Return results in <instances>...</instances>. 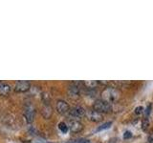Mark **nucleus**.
Segmentation results:
<instances>
[{"mask_svg":"<svg viewBox=\"0 0 153 143\" xmlns=\"http://www.w3.org/2000/svg\"><path fill=\"white\" fill-rule=\"evenodd\" d=\"M59 129L60 130L61 133H66L67 132H68V126L66 125V123L65 122H59Z\"/></svg>","mask_w":153,"mask_h":143,"instance_id":"nucleus-14","label":"nucleus"},{"mask_svg":"<svg viewBox=\"0 0 153 143\" xmlns=\"http://www.w3.org/2000/svg\"><path fill=\"white\" fill-rule=\"evenodd\" d=\"M41 114H42V116L44 118H46V119L50 118L51 116H52V108L50 107V105H46L45 104V106L42 108Z\"/></svg>","mask_w":153,"mask_h":143,"instance_id":"nucleus-11","label":"nucleus"},{"mask_svg":"<svg viewBox=\"0 0 153 143\" xmlns=\"http://www.w3.org/2000/svg\"><path fill=\"white\" fill-rule=\"evenodd\" d=\"M150 111H151V104L149 103V104H148V106L146 107V116L148 117V116H149V114H150Z\"/></svg>","mask_w":153,"mask_h":143,"instance_id":"nucleus-20","label":"nucleus"},{"mask_svg":"<svg viewBox=\"0 0 153 143\" xmlns=\"http://www.w3.org/2000/svg\"><path fill=\"white\" fill-rule=\"evenodd\" d=\"M67 143H90V142L86 139H76V140H70Z\"/></svg>","mask_w":153,"mask_h":143,"instance_id":"nucleus-16","label":"nucleus"},{"mask_svg":"<svg viewBox=\"0 0 153 143\" xmlns=\"http://www.w3.org/2000/svg\"><path fill=\"white\" fill-rule=\"evenodd\" d=\"M11 92V85L6 82H0V95H7Z\"/></svg>","mask_w":153,"mask_h":143,"instance_id":"nucleus-10","label":"nucleus"},{"mask_svg":"<svg viewBox=\"0 0 153 143\" xmlns=\"http://www.w3.org/2000/svg\"><path fill=\"white\" fill-rule=\"evenodd\" d=\"M143 108L142 107V106H138L136 109H135V114H143Z\"/></svg>","mask_w":153,"mask_h":143,"instance_id":"nucleus-17","label":"nucleus"},{"mask_svg":"<svg viewBox=\"0 0 153 143\" xmlns=\"http://www.w3.org/2000/svg\"><path fill=\"white\" fill-rule=\"evenodd\" d=\"M80 84H82V82H73L69 86V87H68L69 97H73V98L79 97V93H80V88H79Z\"/></svg>","mask_w":153,"mask_h":143,"instance_id":"nucleus-6","label":"nucleus"},{"mask_svg":"<svg viewBox=\"0 0 153 143\" xmlns=\"http://www.w3.org/2000/svg\"><path fill=\"white\" fill-rule=\"evenodd\" d=\"M82 84L85 86L86 88H89V89H94L97 87V85L99 84L98 81L96 80H89V81H83Z\"/></svg>","mask_w":153,"mask_h":143,"instance_id":"nucleus-12","label":"nucleus"},{"mask_svg":"<svg viewBox=\"0 0 153 143\" xmlns=\"http://www.w3.org/2000/svg\"><path fill=\"white\" fill-rule=\"evenodd\" d=\"M86 117L88 118V120L90 121H93V122H100L102 121L103 119V116H102V114H100L96 111H88L86 112Z\"/></svg>","mask_w":153,"mask_h":143,"instance_id":"nucleus-8","label":"nucleus"},{"mask_svg":"<svg viewBox=\"0 0 153 143\" xmlns=\"http://www.w3.org/2000/svg\"><path fill=\"white\" fill-rule=\"evenodd\" d=\"M36 116V109L32 104H27L24 108V117L26 119L27 123H32L35 119Z\"/></svg>","mask_w":153,"mask_h":143,"instance_id":"nucleus-3","label":"nucleus"},{"mask_svg":"<svg viewBox=\"0 0 153 143\" xmlns=\"http://www.w3.org/2000/svg\"><path fill=\"white\" fill-rule=\"evenodd\" d=\"M69 128H70V131L72 133H80L81 131L83 130V125L82 123L79 122V120H70V124H69Z\"/></svg>","mask_w":153,"mask_h":143,"instance_id":"nucleus-9","label":"nucleus"},{"mask_svg":"<svg viewBox=\"0 0 153 143\" xmlns=\"http://www.w3.org/2000/svg\"><path fill=\"white\" fill-rule=\"evenodd\" d=\"M148 124H149V120H148V117L145 116L142 121V129L143 131H146V128L148 127Z\"/></svg>","mask_w":153,"mask_h":143,"instance_id":"nucleus-15","label":"nucleus"},{"mask_svg":"<svg viewBox=\"0 0 153 143\" xmlns=\"http://www.w3.org/2000/svg\"><path fill=\"white\" fill-rule=\"evenodd\" d=\"M147 142L153 143V130L149 132V135H148V137H147Z\"/></svg>","mask_w":153,"mask_h":143,"instance_id":"nucleus-18","label":"nucleus"},{"mask_svg":"<svg viewBox=\"0 0 153 143\" xmlns=\"http://www.w3.org/2000/svg\"><path fill=\"white\" fill-rule=\"evenodd\" d=\"M120 97H121V92L117 88L107 87L102 92V99L110 104L117 102Z\"/></svg>","mask_w":153,"mask_h":143,"instance_id":"nucleus-1","label":"nucleus"},{"mask_svg":"<svg viewBox=\"0 0 153 143\" xmlns=\"http://www.w3.org/2000/svg\"><path fill=\"white\" fill-rule=\"evenodd\" d=\"M94 111L98 112L100 114H107L112 111V106L111 104L104 101L102 99L96 100V102L93 105Z\"/></svg>","mask_w":153,"mask_h":143,"instance_id":"nucleus-2","label":"nucleus"},{"mask_svg":"<svg viewBox=\"0 0 153 143\" xmlns=\"http://www.w3.org/2000/svg\"><path fill=\"white\" fill-rule=\"evenodd\" d=\"M86 114L85 110L80 106H76L72 108L69 111V116L74 118V120H76V118H81Z\"/></svg>","mask_w":153,"mask_h":143,"instance_id":"nucleus-5","label":"nucleus"},{"mask_svg":"<svg viewBox=\"0 0 153 143\" xmlns=\"http://www.w3.org/2000/svg\"><path fill=\"white\" fill-rule=\"evenodd\" d=\"M132 136V133L129 132V131H126V133H123V138L124 139H128V138H130Z\"/></svg>","mask_w":153,"mask_h":143,"instance_id":"nucleus-19","label":"nucleus"},{"mask_svg":"<svg viewBox=\"0 0 153 143\" xmlns=\"http://www.w3.org/2000/svg\"><path fill=\"white\" fill-rule=\"evenodd\" d=\"M56 108L57 113L60 114H66L70 111V107H69L68 103L64 101V100H59V101L56 102Z\"/></svg>","mask_w":153,"mask_h":143,"instance_id":"nucleus-7","label":"nucleus"},{"mask_svg":"<svg viewBox=\"0 0 153 143\" xmlns=\"http://www.w3.org/2000/svg\"><path fill=\"white\" fill-rule=\"evenodd\" d=\"M31 88V83L26 80H19L14 85V91L16 93H25Z\"/></svg>","mask_w":153,"mask_h":143,"instance_id":"nucleus-4","label":"nucleus"},{"mask_svg":"<svg viewBox=\"0 0 153 143\" xmlns=\"http://www.w3.org/2000/svg\"><path fill=\"white\" fill-rule=\"evenodd\" d=\"M112 125V122L109 121V122H105L103 124H102V126H100L97 129V132H100V131H103V130H106V129H109Z\"/></svg>","mask_w":153,"mask_h":143,"instance_id":"nucleus-13","label":"nucleus"}]
</instances>
